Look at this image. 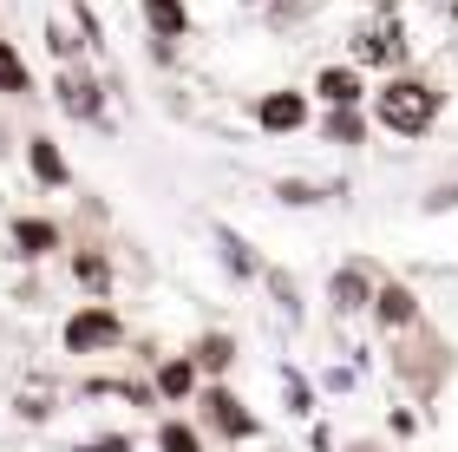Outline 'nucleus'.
I'll return each instance as SVG.
<instances>
[{
	"instance_id": "obj_6",
	"label": "nucleus",
	"mask_w": 458,
	"mask_h": 452,
	"mask_svg": "<svg viewBox=\"0 0 458 452\" xmlns=\"http://www.w3.org/2000/svg\"><path fill=\"white\" fill-rule=\"evenodd\" d=\"M353 66H380V72H406V27L400 20H380V27H360L353 39Z\"/></svg>"
},
{
	"instance_id": "obj_2",
	"label": "nucleus",
	"mask_w": 458,
	"mask_h": 452,
	"mask_svg": "<svg viewBox=\"0 0 458 452\" xmlns=\"http://www.w3.org/2000/svg\"><path fill=\"white\" fill-rule=\"evenodd\" d=\"M59 347H66V354H118V347H124V315L112 302L72 308L66 328H59Z\"/></svg>"
},
{
	"instance_id": "obj_16",
	"label": "nucleus",
	"mask_w": 458,
	"mask_h": 452,
	"mask_svg": "<svg viewBox=\"0 0 458 452\" xmlns=\"http://www.w3.org/2000/svg\"><path fill=\"white\" fill-rule=\"evenodd\" d=\"M151 446H157V452H210V446H203V426H191V420H177V414H164V420H157V433H151Z\"/></svg>"
},
{
	"instance_id": "obj_3",
	"label": "nucleus",
	"mask_w": 458,
	"mask_h": 452,
	"mask_svg": "<svg viewBox=\"0 0 458 452\" xmlns=\"http://www.w3.org/2000/svg\"><path fill=\"white\" fill-rule=\"evenodd\" d=\"M191 400H197L203 426H210L216 439H229V446H242V439H256V433H262V420L249 414V400H242V394H236L229 380H203Z\"/></svg>"
},
{
	"instance_id": "obj_7",
	"label": "nucleus",
	"mask_w": 458,
	"mask_h": 452,
	"mask_svg": "<svg viewBox=\"0 0 458 452\" xmlns=\"http://www.w3.org/2000/svg\"><path fill=\"white\" fill-rule=\"evenodd\" d=\"M7 236H13V256L20 262H47L53 250H66V230H59L53 217H13Z\"/></svg>"
},
{
	"instance_id": "obj_13",
	"label": "nucleus",
	"mask_w": 458,
	"mask_h": 452,
	"mask_svg": "<svg viewBox=\"0 0 458 452\" xmlns=\"http://www.w3.org/2000/svg\"><path fill=\"white\" fill-rule=\"evenodd\" d=\"M308 98H321V106H367V79H360V66H321Z\"/></svg>"
},
{
	"instance_id": "obj_15",
	"label": "nucleus",
	"mask_w": 458,
	"mask_h": 452,
	"mask_svg": "<svg viewBox=\"0 0 458 452\" xmlns=\"http://www.w3.org/2000/svg\"><path fill=\"white\" fill-rule=\"evenodd\" d=\"M367 112L360 106H327V118H321V138L327 145H341V151H353V145H367Z\"/></svg>"
},
{
	"instance_id": "obj_11",
	"label": "nucleus",
	"mask_w": 458,
	"mask_h": 452,
	"mask_svg": "<svg viewBox=\"0 0 458 452\" xmlns=\"http://www.w3.org/2000/svg\"><path fill=\"white\" fill-rule=\"evenodd\" d=\"M373 276L367 262H347V269H335V282H327V302H335V315L347 321V315H367V302H373Z\"/></svg>"
},
{
	"instance_id": "obj_9",
	"label": "nucleus",
	"mask_w": 458,
	"mask_h": 452,
	"mask_svg": "<svg viewBox=\"0 0 458 452\" xmlns=\"http://www.w3.org/2000/svg\"><path fill=\"white\" fill-rule=\"evenodd\" d=\"M197 387H203V374H197V361H191V354H164V361H157V374H151L157 406H191Z\"/></svg>"
},
{
	"instance_id": "obj_18",
	"label": "nucleus",
	"mask_w": 458,
	"mask_h": 452,
	"mask_svg": "<svg viewBox=\"0 0 458 452\" xmlns=\"http://www.w3.org/2000/svg\"><path fill=\"white\" fill-rule=\"evenodd\" d=\"M216 243H223V262H229V276H262V262H256V250L229 230V223H216Z\"/></svg>"
},
{
	"instance_id": "obj_21",
	"label": "nucleus",
	"mask_w": 458,
	"mask_h": 452,
	"mask_svg": "<svg viewBox=\"0 0 458 452\" xmlns=\"http://www.w3.org/2000/svg\"><path fill=\"white\" fill-rule=\"evenodd\" d=\"M72 452H138L124 433H106V439H86V446H72Z\"/></svg>"
},
{
	"instance_id": "obj_17",
	"label": "nucleus",
	"mask_w": 458,
	"mask_h": 452,
	"mask_svg": "<svg viewBox=\"0 0 458 452\" xmlns=\"http://www.w3.org/2000/svg\"><path fill=\"white\" fill-rule=\"evenodd\" d=\"M0 92L7 98H27L33 92V72H27V53L13 47V39H0Z\"/></svg>"
},
{
	"instance_id": "obj_8",
	"label": "nucleus",
	"mask_w": 458,
	"mask_h": 452,
	"mask_svg": "<svg viewBox=\"0 0 458 452\" xmlns=\"http://www.w3.org/2000/svg\"><path fill=\"white\" fill-rule=\"evenodd\" d=\"M138 20H144V33L157 39V47H177V39H191V0H138Z\"/></svg>"
},
{
	"instance_id": "obj_14",
	"label": "nucleus",
	"mask_w": 458,
	"mask_h": 452,
	"mask_svg": "<svg viewBox=\"0 0 458 452\" xmlns=\"http://www.w3.org/2000/svg\"><path fill=\"white\" fill-rule=\"evenodd\" d=\"M27 171H33L39 183H47V191H66V183L79 177L72 164H66V151H59L47 132H39V138H27Z\"/></svg>"
},
{
	"instance_id": "obj_20",
	"label": "nucleus",
	"mask_w": 458,
	"mask_h": 452,
	"mask_svg": "<svg viewBox=\"0 0 458 452\" xmlns=\"http://www.w3.org/2000/svg\"><path fill=\"white\" fill-rule=\"evenodd\" d=\"M276 197H282V203H321L315 183H276Z\"/></svg>"
},
{
	"instance_id": "obj_23",
	"label": "nucleus",
	"mask_w": 458,
	"mask_h": 452,
	"mask_svg": "<svg viewBox=\"0 0 458 452\" xmlns=\"http://www.w3.org/2000/svg\"><path fill=\"white\" fill-rule=\"evenodd\" d=\"M242 7H262V0H242Z\"/></svg>"
},
{
	"instance_id": "obj_10",
	"label": "nucleus",
	"mask_w": 458,
	"mask_h": 452,
	"mask_svg": "<svg viewBox=\"0 0 458 452\" xmlns=\"http://www.w3.org/2000/svg\"><path fill=\"white\" fill-rule=\"evenodd\" d=\"M183 354L197 361V374H203V380H229V367H236L242 347H236V335H229V328H203V335L183 347Z\"/></svg>"
},
{
	"instance_id": "obj_22",
	"label": "nucleus",
	"mask_w": 458,
	"mask_h": 452,
	"mask_svg": "<svg viewBox=\"0 0 458 452\" xmlns=\"http://www.w3.org/2000/svg\"><path fill=\"white\" fill-rule=\"evenodd\" d=\"M426 210H458V183H452V191H445V183H439V191H432V197H426Z\"/></svg>"
},
{
	"instance_id": "obj_1",
	"label": "nucleus",
	"mask_w": 458,
	"mask_h": 452,
	"mask_svg": "<svg viewBox=\"0 0 458 452\" xmlns=\"http://www.w3.org/2000/svg\"><path fill=\"white\" fill-rule=\"evenodd\" d=\"M367 125H380L393 138H426L432 125H439V112H445V92L432 86V79L420 72H386L380 86H367Z\"/></svg>"
},
{
	"instance_id": "obj_5",
	"label": "nucleus",
	"mask_w": 458,
	"mask_h": 452,
	"mask_svg": "<svg viewBox=\"0 0 458 452\" xmlns=\"http://www.w3.org/2000/svg\"><path fill=\"white\" fill-rule=\"evenodd\" d=\"M367 315L380 321V335H412V328L426 321V308H420V295H412V282H373Z\"/></svg>"
},
{
	"instance_id": "obj_19",
	"label": "nucleus",
	"mask_w": 458,
	"mask_h": 452,
	"mask_svg": "<svg viewBox=\"0 0 458 452\" xmlns=\"http://www.w3.org/2000/svg\"><path fill=\"white\" fill-rule=\"evenodd\" d=\"M72 282H86L92 295H106V282H112V262L98 256V250H72Z\"/></svg>"
},
{
	"instance_id": "obj_12",
	"label": "nucleus",
	"mask_w": 458,
	"mask_h": 452,
	"mask_svg": "<svg viewBox=\"0 0 458 452\" xmlns=\"http://www.w3.org/2000/svg\"><path fill=\"white\" fill-rule=\"evenodd\" d=\"M106 86H98L92 72H79V66H66L59 72V106H66L79 125H98V118H106V98H98Z\"/></svg>"
},
{
	"instance_id": "obj_4",
	"label": "nucleus",
	"mask_w": 458,
	"mask_h": 452,
	"mask_svg": "<svg viewBox=\"0 0 458 452\" xmlns=\"http://www.w3.org/2000/svg\"><path fill=\"white\" fill-rule=\"evenodd\" d=\"M249 118H256L262 138H295V132L315 125V98L301 86H276V92H262L256 106H249Z\"/></svg>"
}]
</instances>
